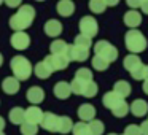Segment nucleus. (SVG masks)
Listing matches in <instances>:
<instances>
[{
  "label": "nucleus",
  "instance_id": "obj_1",
  "mask_svg": "<svg viewBox=\"0 0 148 135\" xmlns=\"http://www.w3.org/2000/svg\"><path fill=\"white\" fill-rule=\"evenodd\" d=\"M34 18H35V8L30 5H23L19 7L18 13L10 18V27L16 32H23L34 22Z\"/></svg>",
  "mask_w": 148,
  "mask_h": 135
},
{
  "label": "nucleus",
  "instance_id": "obj_2",
  "mask_svg": "<svg viewBox=\"0 0 148 135\" xmlns=\"http://www.w3.org/2000/svg\"><path fill=\"white\" fill-rule=\"evenodd\" d=\"M124 45L126 48L131 51V54H138V52L145 51L147 49V38H145V35L142 32H138V30H129V32H126V37H124Z\"/></svg>",
  "mask_w": 148,
  "mask_h": 135
},
{
  "label": "nucleus",
  "instance_id": "obj_3",
  "mask_svg": "<svg viewBox=\"0 0 148 135\" xmlns=\"http://www.w3.org/2000/svg\"><path fill=\"white\" fill-rule=\"evenodd\" d=\"M10 67L13 70V75L18 81H23V80H27L32 73L34 67L30 65L29 59L24 57V56H16V57L11 59L10 62Z\"/></svg>",
  "mask_w": 148,
  "mask_h": 135
},
{
  "label": "nucleus",
  "instance_id": "obj_4",
  "mask_svg": "<svg viewBox=\"0 0 148 135\" xmlns=\"http://www.w3.org/2000/svg\"><path fill=\"white\" fill-rule=\"evenodd\" d=\"M94 52H96V56L105 59L108 64H112V62H115L118 59V49L107 40H99L94 45Z\"/></svg>",
  "mask_w": 148,
  "mask_h": 135
},
{
  "label": "nucleus",
  "instance_id": "obj_5",
  "mask_svg": "<svg viewBox=\"0 0 148 135\" xmlns=\"http://www.w3.org/2000/svg\"><path fill=\"white\" fill-rule=\"evenodd\" d=\"M80 32L81 35L92 40V37H96L97 32H99V24L92 16H83L80 21Z\"/></svg>",
  "mask_w": 148,
  "mask_h": 135
},
{
  "label": "nucleus",
  "instance_id": "obj_6",
  "mask_svg": "<svg viewBox=\"0 0 148 135\" xmlns=\"http://www.w3.org/2000/svg\"><path fill=\"white\" fill-rule=\"evenodd\" d=\"M10 43L14 49L24 51V49H27L30 45V37L27 35L26 32H14L10 38Z\"/></svg>",
  "mask_w": 148,
  "mask_h": 135
},
{
  "label": "nucleus",
  "instance_id": "obj_7",
  "mask_svg": "<svg viewBox=\"0 0 148 135\" xmlns=\"http://www.w3.org/2000/svg\"><path fill=\"white\" fill-rule=\"evenodd\" d=\"M45 62L51 67L53 72H58V70H64V68L69 67V64H70V61L67 59V56H46Z\"/></svg>",
  "mask_w": 148,
  "mask_h": 135
},
{
  "label": "nucleus",
  "instance_id": "obj_8",
  "mask_svg": "<svg viewBox=\"0 0 148 135\" xmlns=\"http://www.w3.org/2000/svg\"><path fill=\"white\" fill-rule=\"evenodd\" d=\"M89 57V51L88 49H81L77 48V46H69V51H67V59L69 61H75V62H83Z\"/></svg>",
  "mask_w": 148,
  "mask_h": 135
},
{
  "label": "nucleus",
  "instance_id": "obj_9",
  "mask_svg": "<svg viewBox=\"0 0 148 135\" xmlns=\"http://www.w3.org/2000/svg\"><path fill=\"white\" fill-rule=\"evenodd\" d=\"M58 122H59V116H56L54 113H43L42 118V127L45 130L49 132H58Z\"/></svg>",
  "mask_w": 148,
  "mask_h": 135
},
{
  "label": "nucleus",
  "instance_id": "obj_10",
  "mask_svg": "<svg viewBox=\"0 0 148 135\" xmlns=\"http://www.w3.org/2000/svg\"><path fill=\"white\" fill-rule=\"evenodd\" d=\"M78 118L81 119V122H86V124L89 121H92L96 118V108H94V105H91V103L80 105V108H78Z\"/></svg>",
  "mask_w": 148,
  "mask_h": 135
},
{
  "label": "nucleus",
  "instance_id": "obj_11",
  "mask_svg": "<svg viewBox=\"0 0 148 135\" xmlns=\"http://www.w3.org/2000/svg\"><path fill=\"white\" fill-rule=\"evenodd\" d=\"M123 21L127 27H131V30H134L135 27H138L142 24V14L137 10H129L127 13H124Z\"/></svg>",
  "mask_w": 148,
  "mask_h": 135
},
{
  "label": "nucleus",
  "instance_id": "obj_12",
  "mask_svg": "<svg viewBox=\"0 0 148 135\" xmlns=\"http://www.w3.org/2000/svg\"><path fill=\"white\" fill-rule=\"evenodd\" d=\"M129 111L137 118H142V116L148 115V103L142 99H137L129 105Z\"/></svg>",
  "mask_w": 148,
  "mask_h": 135
},
{
  "label": "nucleus",
  "instance_id": "obj_13",
  "mask_svg": "<svg viewBox=\"0 0 148 135\" xmlns=\"http://www.w3.org/2000/svg\"><path fill=\"white\" fill-rule=\"evenodd\" d=\"M26 97H27V100H29L30 103L38 105L40 102L45 100V91H43L42 87H38V86H32L30 89H27Z\"/></svg>",
  "mask_w": 148,
  "mask_h": 135
},
{
  "label": "nucleus",
  "instance_id": "obj_14",
  "mask_svg": "<svg viewBox=\"0 0 148 135\" xmlns=\"http://www.w3.org/2000/svg\"><path fill=\"white\" fill-rule=\"evenodd\" d=\"M42 118H43V111L38 108V106H29L26 110V122H30V124H35L38 125L42 122Z\"/></svg>",
  "mask_w": 148,
  "mask_h": 135
},
{
  "label": "nucleus",
  "instance_id": "obj_15",
  "mask_svg": "<svg viewBox=\"0 0 148 135\" xmlns=\"http://www.w3.org/2000/svg\"><path fill=\"white\" fill-rule=\"evenodd\" d=\"M53 92H54V95L58 97V99H61V100L69 99V97H70V94H72L70 84H69L67 81H59V83H56Z\"/></svg>",
  "mask_w": 148,
  "mask_h": 135
},
{
  "label": "nucleus",
  "instance_id": "obj_16",
  "mask_svg": "<svg viewBox=\"0 0 148 135\" xmlns=\"http://www.w3.org/2000/svg\"><path fill=\"white\" fill-rule=\"evenodd\" d=\"M113 92L118 94V95L121 97V99H124V100H126V97L131 95L132 87H131V84H129L126 80H119V81H116L115 86H113Z\"/></svg>",
  "mask_w": 148,
  "mask_h": 135
},
{
  "label": "nucleus",
  "instance_id": "obj_17",
  "mask_svg": "<svg viewBox=\"0 0 148 135\" xmlns=\"http://www.w3.org/2000/svg\"><path fill=\"white\" fill-rule=\"evenodd\" d=\"M19 81L16 80L14 76H8L5 78L3 81H2V89H3L5 94H10V95H13V94H16L18 91H19Z\"/></svg>",
  "mask_w": 148,
  "mask_h": 135
},
{
  "label": "nucleus",
  "instance_id": "obj_18",
  "mask_svg": "<svg viewBox=\"0 0 148 135\" xmlns=\"http://www.w3.org/2000/svg\"><path fill=\"white\" fill-rule=\"evenodd\" d=\"M124 99H121V97L118 95V94H115L113 91H110V92H105V95L102 97V103H103V106L105 108H108V110H113L118 103H121Z\"/></svg>",
  "mask_w": 148,
  "mask_h": 135
},
{
  "label": "nucleus",
  "instance_id": "obj_19",
  "mask_svg": "<svg viewBox=\"0 0 148 135\" xmlns=\"http://www.w3.org/2000/svg\"><path fill=\"white\" fill-rule=\"evenodd\" d=\"M45 32L48 37H59L62 33V24L56 19H49L48 22L45 24Z\"/></svg>",
  "mask_w": 148,
  "mask_h": 135
},
{
  "label": "nucleus",
  "instance_id": "obj_20",
  "mask_svg": "<svg viewBox=\"0 0 148 135\" xmlns=\"http://www.w3.org/2000/svg\"><path fill=\"white\" fill-rule=\"evenodd\" d=\"M32 72L40 78V80H46V78H49V76H51V73H53L51 67H49V65L46 64L45 61L38 62V64H37L35 67H34V70H32Z\"/></svg>",
  "mask_w": 148,
  "mask_h": 135
},
{
  "label": "nucleus",
  "instance_id": "obj_21",
  "mask_svg": "<svg viewBox=\"0 0 148 135\" xmlns=\"http://www.w3.org/2000/svg\"><path fill=\"white\" fill-rule=\"evenodd\" d=\"M49 49H51L53 56H67L69 45L64 42V40H54V42L49 45Z\"/></svg>",
  "mask_w": 148,
  "mask_h": 135
},
{
  "label": "nucleus",
  "instance_id": "obj_22",
  "mask_svg": "<svg viewBox=\"0 0 148 135\" xmlns=\"http://www.w3.org/2000/svg\"><path fill=\"white\" fill-rule=\"evenodd\" d=\"M73 11H75V5L70 0H61L58 3V13L61 14V16H64V18L72 16Z\"/></svg>",
  "mask_w": 148,
  "mask_h": 135
},
{
  "label": "nucleus",
  "instance_id": "obj_23",
  "mask_svg": "<svg viewBox=\"0 0 148 135\" xmlns=\"http://www.w3.org/2000/svg\"><path fill=\"white\" fill-rule=\"evenodd\" d=\"M140 64H143V62L140 61V57H138L137 54H127L124 57V61H123V65H124V68L129 72V73H131L134 68H137Z\"/></svg>",
  "mask_w": 148,
  "mask_h": 135
},
{
  "label": "nucleus",
  "instance_id": "obj_24",
  "mask_svg": "<svg viewBox=\"0 0 148 135\" xmlns=\"http://www.w3.org/2000/svg\"><path fill=\"white\" fill-rule=\"evenodd\" d=\"M73 129V121L69 116H59V122H58V132L59 134H69Z\"/></svg>",
  "mask_w": 148,
  "mask_h": 135
},
{
  "label": "nucleus",
  "instance_id": "obj_25",
  "mask_svg": "<svg viewBox=\"0 0 148 135\" xmlns=\"http://www.w3.org/2000/svg\"><path fill=\"white\" fill-rule=\"evenodd\" d=\"M10 121L13 124H23L26 121V110L21 108V106H16L10 111Z\"/></svg>",
  "mask_w": 148,
  "mask_h": 135
},
{
  "label": "nucleus",
  "instance_id": "obj_26",
  "mask_svg": "<svg viewBox=\"0 0 148 135\" xmlns=\"http://www.w3.org/2000/svg\"><path fill=\"white\" fill-rule=\"evenodd\" d=\"M73 46H77V48H81V49H88L89 51V48L92 46V40L88 38V37L84 35H77L75 37V42H73Z\"/></svg>",
  "mask_w": 148,
  "mask_h": 135
},
{
  "label": "nucleus",
  "instance_id": "obj_27",
  "mask_svg": "<svg viewBox=\"0 0 148 135\" xmlns=\"http://www.w3.org/2000/svg\"><path fill=\"white\" fill-rule=\"evenodd\" d=\"M88 127H89L91 135H102L105 127H103V122L99 121V119H92V121L88 122Z\"/></svg>",
  "mask_w": 148,
  "mask_h": 135
},
{
  "label": "nucleus",
  "instance_id": "obj_28",
  "mask_svg": "<svg viewBox=\"0 0 148 135\" xmlns=\"http://www.w3.org/2000/svg\"><path fill=\"white\" fill-rule=\"evenodd\" d=\"M112 113L116 116V118H124V116L129 113V105H127V102H126V100H123L121 103H118V105H116L115 108L112 110Z\"/></svg>",
  "mask_w": 148,
  "mask_h": 135
},
{
  "label": "nucleus",
  "instance_id": "obj_29",
  "mask_svg": "<svg viewBox=\"0 0 148 135\" xmlns=\"http://www.w3.org/2000/svg\"><path fill=\"white\" fill-rule=\"evenodd\" d=\"M75 78L80 81H84V83H88V81H92V72L89 70V68L83 67V68H78L77 73H75Z\"/></svg>",
  "mask_w": 148,
  "mask_h": 135
},
{
  "label": "nucleus",
  "instance_id": "obj_30",
  "mask_svg": "<svg viewBox=\"0 0 148 135\" xmlns=\"http://www.w3.org/2000/svg\"><path fill=\"white\" fill-rule=\"evenodd\" d=\"M97 91H99V87H97V83H94V81H89V83H86V86H84V91L81 95L83 97H88V99H91V97H96L97 95Z\"/></svg>",
  "mask_w": 148,
  "mask_h": 135
},
{
  "label": "nucleus",
  "instance_id": "obj_31",
  "mask_svg": "<svg viewBox=\"0 0 148 135\" xmlns=\"http://www.w3.org/2000/svg\"><path fill=\"white\" fill-rule=\"evenodd\" d=\"M105 8H107L105 0H91V2H89V10L92 11V13L100 14V13L105 11Z\"/></svg>",
  "mask_w": 148,
  "mask_h": 135
},
{
  "label": "nucleus",
  "instance_id": "obj_32",
  "mask_svg": "<svg viewBox=\"0 0 148 135\" xmlns=\"http://www.w3.org/2000/svg\"><path fill=\"white\" fill-rule=\"evenodd\" d=\"M91 64H92L94 70H99V72H105L107 68H108V65H110L105 59L99 57V56H94L92 61H91Z\"/></svg>",
  "mask_w": 148,
  "mask_h": 135
},
{
  "label": "nucleus",
  "instance_id": "obj_33",
  "mask_svg": "<svg viewBox=\"0 0 148 135\" xmlns=\"http://www.w3.org/2000/svg\"><path fill=\"white\" fill-rule=\"evenodd\" d=\"M72 132H73V135H91L88 124H86V122H81V121L77 122V124H73Z\"/></svg>",
  "mask_w": 148,
  "mask_h": 135
},
{
  "label": "nucleus",
  "instance_id": "obj_34",
  "mask_svg": "<svg viewBox=\"0 0 148 135\" xmlns=\"http://www.w3.org/2000/svg\"><path fill=\"white\" fill-rule=\"evenodd\" d=\"M89 83V81H88ZM70 84V91L73 94H78V95H81L83 94V91H84V86H86V83L84 81H80V80H77V78H73V81L72 83H69Z\"/></svg>",
  "mask_w": 148,
  "mask_h": 135
},
{
  "label": "nucleus",
  "instance_id": "obj_35",
  "mask_svg": "<svg viewBox=\"0 0 148 135\" xmlns=\"http://www.w3.org/2000/svg\"><path fill=\"white\" fill-rule=\"evenodd\" d=\"M37 132H38V125L30 124V122H26V121L21 124V134L23 135H37Z\"/></svg>",
  "mask_w": 148,
  "mask_h": 135
},
{
  "label": "nucleus",
  "instance_id": "obj_36",
  "mask_svg": "<svg viewBox=\"0 0 148 135\" xmlns=\"http://www.w3.org/2000/svg\"><path fill=\"white\" fill-rule=\"evenodd\" d=\"M131 76L137 81H143L145 80V64H140L137 68H134L131 72Z\"/></svg>",
  "mask_w": 148,
  "mask_h": 135
},
{
  "label": "nucleus",
  "instance_id": "obj_37",
  "mask_svg": "<svg viewBox=\"0 0 148 135\" xmlns=\"http://www.w3.org/2000/svg\"><path fill=\"white\" fill-rule=\"evenodd\" d=\"M123 135H142V134H140V129H138V125L129 124L127 127L124 129V134H123Z\"/></svg>",
  "mask_w": 148,
  "mask_h": 135
},
{
  "label": "nucleus",
  "instance_id": "obj_38",
  "mask_svg": "<svg viewBox=\"0 0 148 135\" xmlns=\"http://www.w3.org/2000/svg\"><path fill=\"white\" fill-rule=\"evenodd\" d=\"M126 3L129 5V7L132 8V10H135V8H138L140 7V3H142V0H127Z\"/></svg>",
  "mask_w": 148,
  "mask_h": 135
},
{
  "label": "nucleus",
  "instance_id": "obj_39",
  "mask_svg": "<svg viewBox=\"0 0 148 135\" xmlns=\"http://www.w3.org/2000/svg\"><path fill=\"white\" fill-rule=\"evenodd\" d=\"M138 129H140L142 135H148V121H143L140 125H138Z\"/></svg>",
  "mask_w": 148,
  "mask_h": 135
},
{
  "label": "nucleus",
  "instance_id": "obj_40",
  "mask_svg": "<svg viewBox=\"0 0 148 135\" xmlns=\"http://www.w3.org/2000/svg\"><path fill=\"white\" fill-rule=\"evenodd\" d=\"M140 8H142V11H143L145 14H148V0H142Z\"/></svg>",
  "mask_w": 148,
  "mask_h": 135
},
{
  "label": "nucleus",
  "instance_id": "obj_41",
  "mask_svg": "<svg viewBox=\"0 0 148 135\" xmlns=\"http://www.w3.org/2000/svg\"><path fill=\"white\" fill-rule=\"evenodd\" d=\"M107 7H115V5H118V0H108V2H105Z\"/></svg>",
  "mask_w": 148,
  "mask_h": 135
},
{
  "label": "nucleus",
  "instance_id": "obj_42",
  "mask_svg": "<svg viewBox=\"0 0 148 135\" xmlns=\"http://www.w3.org/2000/svg\"><path fill=\"white\" fill-rule=\"evenodd\" d=\"M7 5H10V7H18V5H19V2H18V0H8Z\"/></svg>",
  "mask_w": 148,
  "mask_h": 135
},
{
  "label": "nucleus",
  "instance_id": "obj_43",
  "mask_svg": "<svg viewBox=\"0 0 148 135\" xmlns=\"http://www.w3.org/2000/svg\"><path fill=\"white\" fill-rule=\"evenodd\" d=\"M143 92L148 95V80H145V81H143Z\"/></svg>",
  "mask_w": 148,
  "mask_h": 135
},
{
  "label": "nucleus",
  "instance_id": "obj_44",
  "mask_svg": "<svg viewBox=\"0 0 148 135\" xmlns=\"http://www.w3.org/2000/svg\"><path fill=\"white\" fill-rule=\"evenodd\" d=\"M3 129H5V121H3V118L0 116V132H3Z\"/></svg>",
  "mask_w": 148,
  "mask_h": 135
},
{
  "label": "nucleus",
  "instance_id": "obj_45",
  "mask_svg": "<svg viewBox=\"0 0 148 135\" xmlns=\"http://www.w3.org/2000/svg\"><path fill=\"white\" fill-rule=\"evenodd\" d=\"M145 80H148V65H145Z\"/></svg>",
  "mask_w": 148,
  "mask_h": 135
},
{
  "label": "nucleus",
  "instance_id": "obj_46",
  "mask_svg": "<svg viewBox=\"0 0 148 135\" xmlns=\"http://www.w3.org/2000/svg\"><path fill=\"white\" fill-rule=\"evenodd\" d=\"M2 64H3V56L0 54V65H2Z\"/></svg>",
  "mask_w": 148,
  "mask_h": 135
},
{
  "label": "nucleus",
  "instance_id": "obj_47",
  "mask_svg": "<svg viewBox=\"0 0 148 135\" xmlns=\"http://www.w3.org/2000/svg\"><path fill=\"white\" fill-rule=\"evenodd\" d=\"M0 135H5V134H3V132H0Z\"/></svg>",
  "mask_w": 148,
  "mask_h": 135
},
{
  "label": "nucleus",
  "instance_id": "obj_48",
  "mask_svg": "<svg viewBox=\"0 0 148 135\" xmlns=\"http://www.w3.org/2000/svg\"><path fill=\"white\" fill-rule=\"evenodd\" d=\"M108 135H116V134H108Z\"/></svg>",
  "mask_w": 148,
  "mask_h": 135
}]
</instances>
